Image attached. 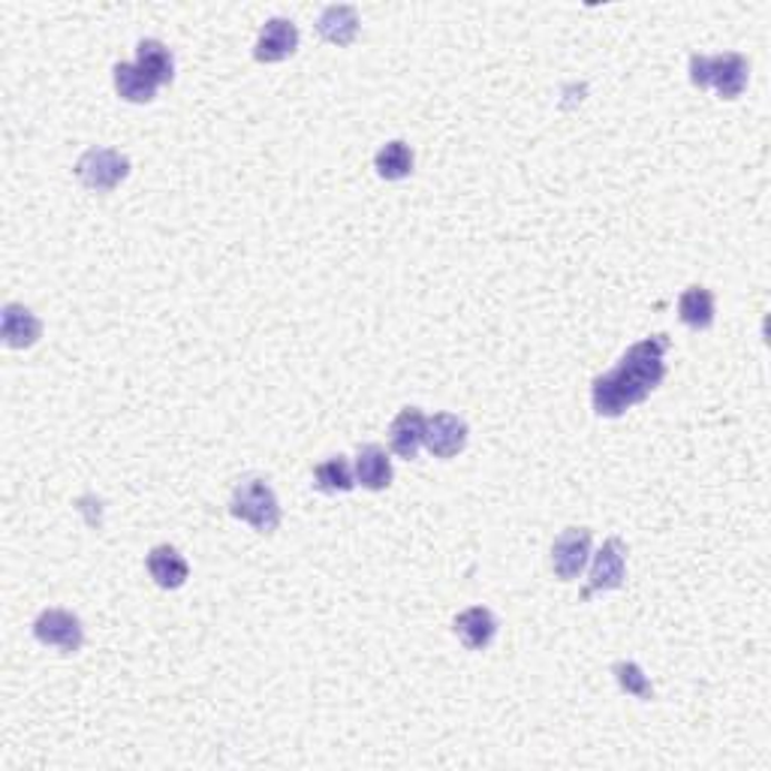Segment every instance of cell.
<instances>
[{"mask_svg": "<svg viewBox=\"0 0 771 771\" xmlns=\"http://www.w3.org/2000/svg\"><path fill=\"white\" fill-rule=\"evenodd\" d=\"M670 350V338L651 335L640 344H633L627 353L621 355L615 371L603 374L591 386V404L597 417L615 419L627 413L633 404H642L645 398L663 383L666 377V362L663 353Z\"/></svg>", "mask_w": 771, "mask_h": 771, "instance_id": "obj_1", "label": "cell"}, {"mask_svg": "<svg viewBox=\"0 0 771 771\" xmlns=\"http://www.w3.org/2000/svg\"><path fill=\"white\" fill-rule=\"evenodd\" d=\"M748 61L739 51H723V55H693L691 58V81L705 91L714 88L721 100H735L748 88Z\"/></svg>", "mask_w": 771, "mask_h": 771, "instance_id": "obj_2", "label": "cell"}, {"mask_svg": "<svg viewBox=\"0 0 771 771\" xmlns=\"http://www.w3.org/2000/svg\"><path fill=\"white\" fill-rule=\"evenodd\" d=\"M230 513L238 521H247L256 534H274L281 525V504L274 488L265 479H244L238 482L230 500Z\"/></svg>", "mask_w": 771, "mask_h": 771, "instance_id": "obj_3", "label": "cell"}, {"mask_svg": "<svg viewBox=\"0 0 771 771\" xmlns=\"http://www.w3.org/2000/svg\"><path fill=\"white\" fill-rule=\"evenodd\" d=\"M127 175H130V160L115 148H88L76 163V178L97 193H113Z\"/></svg>", "mask_w": 771, "mask_h": 771, "instance_id": "obj_4", "label": "cell"}, {"mask_svg": "<svg viewBox=\"0 0 771 771\" xmlns=\"http://www.w3.org/2000/svg\"><path fill=\"white\" fill-rule=\"evenodd\" d=\"M33 636L46 648L61 651V654H76L85 642L81 621L67 609H46L40 618L33 621Z\"/></svg>", "mask_w": 771, "mask_h": 771, "instance_id": "obj_5", "label": "cell"}, {"mask_svg": "<svg viewBox=\"0 0 771 771\" xmlns=\"http://www.w3.org/2000/svg\"><path fill=\"white\" fill-rule=\"evenodd\" d=\"M627 548L621 539H606L603 548L594 555V564H591V582L588 588L582 591V599H591L594 594H603V591H615L624 585L627 578Z\"/></svg>", "mask_w": 771, "mask_h": 771, "instance_id": "obj_6", "label": "cell"}, {"mask_svg": "<svg viewBox=\"0 0 771 771\" xmlns=\"http://www.w3.org/2000/svg\"><path fill=\"white\" fill-rule=\"evenodd\" d=\"M591 560V530L567 528L552 546V569L560 582H573L585 573Z\"/></svg>", "mask_w": 771, "mask_h": 771, "instance_id": "obj_7", "label": "cell"}, {"mask_svg": "<svg viewBox=\"0 0 771 771\" xmlns=\"http://www.w3.org/2000/svg\"><path fill=\"white\" fill-rule=\"evenodd\" d=\"M435 458H456L467 447V422L452 413H435L426 419V443Z\"/></svg>", "mask_w": 771, "mask_h": 771, "instance_id": "obj_8", "label": "cell"}, {"mask_svg": "<svg viewBox=\"0 0 771 771\" xmlns=\"http://www.w3.org/2000/svg\"><path fill=\"white\" fill-rule=\"evenodd\" d=\"M299 49V28L290 19H269L254 46V58L260 64H281L293 58Z\"/></svg>", "mask_w": 771, "mask_h": 771, "instance_id": "obj_9", "label": "cell"}, {"mask_svg": "<svg viewBox=\"0 0 771 771\" xmlns=\"http://www.w3.org/2000/svg\"><path fill=\"white\" fill-rule=\"evenodd\" d=\"M426 413L419 407H404L392 426H389V447L398 458L413 461L419 456V449L426 443Z\"/></svg>", "mask_w": 771, "mask_h": 771, "instance_id": "obj_10", "label": "cell"}, {"mask_svg": "<svg viewBox=\"0 0 771 771\" xmlns=\"http://www.w3.org/2000/svg\"><path fill=\"white\" fill-rule=\"evenodd\" d=\"M42 323L40 316L33 314L31 308L25 305H3V314H0V338L3 344L12 347V350H28L40 341Z\"/></svg>", "mask_w": 771, "mask_h": 771, "instance_id": "obj_11", "label": "cell"}, {"mask_svg": "<svg viewBox=\"0 0 771 771\" xmlns=\"http://www.w3.org/2000/svg\"><path fill=\"white\" fill-rule=\"evenodd\" d=\"M452 630L458 640L465 642L467 651H486L498 636V618L486 606H470V609L458 612Z\"/></svg>", "mask_w": 771, "mask_h": 771, "instance_id": "obj_12", "label": "cell"}, {"mask_svg": "<svg viewBox=\"0 0 771 771\" xmlns=\"http://www.w3.org/2000/svg\"><path fill=\"white\" fill-rule=\"evenodd\" d=\"M359 25L362 21H359L355 7H350V3H332V7H325L320 12L316 31H320V37L325 42H332V46H350L359 37Z\"/></svg>", "mask_w": 771, "mask_h": 771, "instance_id": "obj_13", "label": "cell"}, {"mask_svg": "<svg viewBox=\"0 0 771 771\" xmlns=\"http://www.w3.org/2000/svg\"><path fill=\"white\" fill-rule=\"evenodd\" d=\"M145 564H148V573H152V578L157 582V588L163 591L182 588L184 582H187V576H191L187 560H184L182 552L173 546H154L152 552H148V560H145Z\"/></svg>", "mask_w": 771, "mask_h": 771, "instance_id": "obj_14", "label": "cell"}, {"mask_svg": "<svg viewBox=\"0 0 771 771\" xmlns=\"http://www.w3.org/2000/svg\"><path fill=\"white\" fill-rule=\"evenodd\" d=\"M355 482L368 491H383L392 486V461L386 456L383 447L368 443L355 456Z\"/></svg>", "mask_w": 771, "mask_h": 771, "instance_id": "obj_15", "label": "cell"}, {"mask_svg": "<svg viewBox=\"0 0 771 771\" xmlns=\"http://www.w3.org/2000/svg\"><path fill=\"white\" fill-rule=\"evenodd\" d=\"M136 67L160 88L175 79V58L160 40H143L136 46Z\"/></svg>", "mask_w": 771, "mask_h": 771, "instance_id": "obj_16", "label": "cell"}, {"mask_svg": "<svg viewBox=\"0 0 771 771\" xmlns=\"http://www.w3.org/2000/svg\"><path fill=\"white\" fill-rule=\"evenodd\" d=\"M681 323L696 332H705L714 325V295L705 286H687L679 299Z\"/></svg>", "mask_w": 771, "mask_h": 771, "instance_id": "obj_17", "label": "cell"}, {"mask_svg": "<svg viewBox=\"0 0 771 771\" xmlns=\"http://www.w3.org/2000/svg\"><path fill=\"white\" fill-rule=\"evenodd\" d=\"M374 169L386 182H404L407 175L413 173V152H410V145L401 143V139L386 143L383 148L377 152Z\"/></svg>", "mask_w": 771, "mask_h": 771, "instance_id": "obj_18", "label": "cell"}, {"mask_svg": "<svg viewBox=\"0 0 771 771\" xmlns=\"http://www.w3.org/2000/svg\"><path fill=\"white\" fill-rule=\"evenodd\" d=\"M115 91L127 103H152L157 97V85L136 64H118L115 67Z\"/></svg>", "mask_w": 771, "mask_h": 771, "instance_id": "obj_19", "label": "cell"}, {"mask_svg": "<svg viewBox=\"0 0 771 771\" xmlns=\"http://www.w3.org/2000/svg\"><path fill=\"white\" fill-rule=\"evenodd\" d=\"M353 486L355 474L350 470L344 456L325 458L323 465L314 467V488L323 495H347V491H353Z\"/></svg>", "mask_w": 771, "mask_h": 771, "instance_id": "obj_20", "label": "cell"}, {"mask_svg": "<svg viewBox=\"0 0 771 771\" xmlns=\"http://www.w3.org/2000/svg\"><path fill=\"white\" fill-rule=\"evenodd\" d=\"M612 675H615V681L621 684V691L630 693V696H636L640 702L654 700V687H651L648 675L642 672L640 663H633V660H618V663L612 666Z\"/></svg>", "mask_w": 771, "mask_h": 771, "instance_id": "obj_21", "label": "cell"}]
</instances>
